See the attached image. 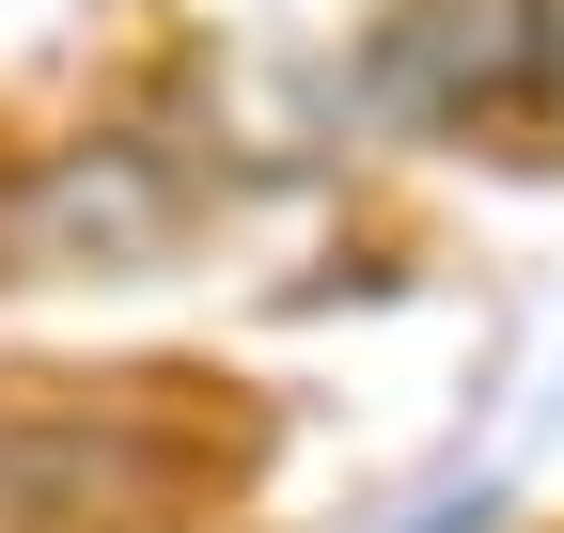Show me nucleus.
Instances as JSON below:
<instances>
[{"label":"nucleus","instance_id":"nucleus-1","mask_svg":"<svg viewBox=\"0 0 564 533\" xmlns=\"http://www.w3.org/2000/svg\"><path fill=\"white\" fill-rule=\"evenodd\" d=\"M173 236H188V173H158V142H32V157H0V283L141 266Z\"/></svg>","mask_w":564,"mask_h":533},{"label":"nucleus","instance_id":"nucleus-2","mask_svg":"<svg viewBox=\"0 0 564 533\" xmlns=\"http://www.w3.org/2000/svg\"><path fill=\"white\" fill-rule=\"evenodd\" d=\"M518 110H564V0H518Z\"/></svg>","mask_w":564,"mask_h":533}]
</instances>
